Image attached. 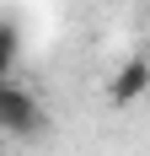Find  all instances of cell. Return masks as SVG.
<instances>
[{"label": "cell", "instance_id": "3957f363", "mask_svg": "<svg viewBox=\"0 0 150 156\" xmlns=\"http://www.w3.org/2000/svg\"><path fill=\"white\" fill-rule=\"evenodd\" d=\"M11 59H16V32L0 22V81H11V76H5V70H11Z\"/></svg>", "mask_w": 150, "mask_h": 156}, {"label": "cell", "instance_id": "7a4b0ae2", "mask_svg": "<svg viewBox=\"0 0 150 156\" xmlns=\"http://www.w3.org/2000/svg\"><path fill=\"white\" fill-rule=\"evenodd\" d=\"M145 92H150V65H145V54H129V59L118 65V76L107 81V97H113L118 108H134Z\"/></svg>", "mask_w": 150, "mask_h": 156}, {"label": "cell", "instance_id": "6da1fadb", "mask_svg": "<svg viewBox=\"0 0 150 156\" xmlns=\"http://www.w3.org/2000/svg\"><path fill=\"white\" fill-rule=\"evenodd\" d=\"M38 124H43L38 97H32L27 86H16V81H0V129H5V135H32Z\"/></svg>", "mask_w": 150, "mask_h": 156}]
</instances>
